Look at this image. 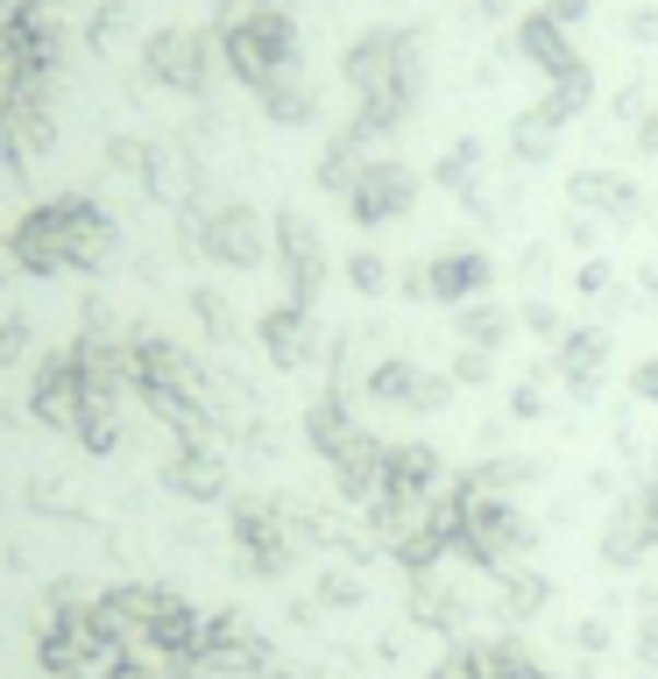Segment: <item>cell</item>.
<instances>
[{"label":"cell","mask_w":658,"mask_h":679,"mask_svg":"<svg viewBox=\"0 0 658 679\" xmlns=\"http://www.w3.org/2000/svg\"><path fill=\"white\" fill-rule=\"evenodd\" d=\"M560 361H566V383H574L580 397H588V389H595V375H602V361H609V340H602V333H566Z\"/></svg>","instance_id":"obj_1"},{"label":"cell","mask_w":658,"mask_h":679,"mask_svg":"<svg viewBox=\"0 0 658 679\" xmlns=\"http://www.w3.org/2000/svg\"><path fill=\"white\" fill-rule=\"evenodd\" d=\"M489 283V262H474V255H460V262H439V291L460 297V291H482Z\"/></svg>","instance_id":"obj_2"},{"label":"cell","mask_w":658,"mask_h":679,"mask_svg":"<svg viewBox=\"0 0 658 679\" xmlns=\"http://www.w3.org/2000/svg\"><path fill=\"white\" fill-rule=\"evenodd\" d=\"M631 389H637V397H645V403H658V361H645V368L631 375Z\"/></svg>","instance_id":"obj_3"},{"label":"cell","mask_w":658,"mask_h":679,"mask_svg":"<svg viewBox=\"0 0 658 679\" xmlns=\"http://www.w3.org/2000/svg\"><path fill=\"white\" fill-rule=\"evenodd\" d=\"M468 333H474V340H482V333L496 340V333H503V312H482V319H468Z\"/></svg>","instance_id":"obj_4"},{"label":"cell","mask_w":658,"mask_h":679,"mask_svg":"<svg viewBox=\"0 0 658 679\" xmlns=\"http://www.w3.org/2000/svg\"><path fill=\"white\" fill-rule=\"evenodd\" d=\"M645 142H651V149H658V128H651V134H645Z\"/></svg>","instance_id":"obj_5"}]
</instances>
